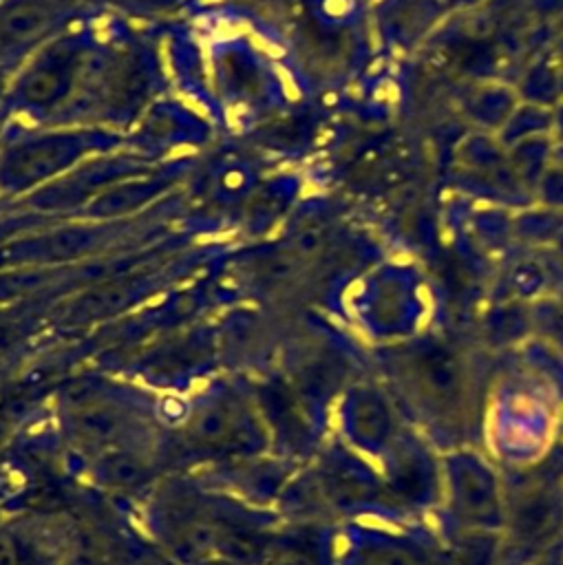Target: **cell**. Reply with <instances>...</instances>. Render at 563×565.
Returning a JSON list of instances; mask_svg holds the SVG:
<instances>
[{
    "label": "cell",
    "mask_w": 563,
    "mask_h": 565,
    "mask_svg": "<svg viewBox=\"0 0 563 565\" xmlns=\"http://www.w3.org/2000/svg\"><path fill=\"white\" fill-rule=\"evenodd\" d=\"M442 503L444 525L501 532L503 481L495 470V461L475 448L444 452Z\"/></svg>",
    "instance_id": "6da1fadb"
},
{
    "label": "cell",
    "mask_w": 563,
    "mask_h": 565,
    "mask_svg": "<svg viewBox=\"0 0 563 565\" xmlns=\"http://www.w3.org/2000/svg\"><path fill=\"white\" fill-rule=\"evenodd\" d=\"M435 450L406 424L380 457L386 494L400 514H424L442 503V457Z\"/></svg>",
    "instance_id": "7a4b0ae2"
},
{
    "label": "cell",
    "mask_w": 563,
    "mask_h": 565,
    "mask_svg": "<svg viewBox=\"0 0 563 565\" xmlns=\"http://www.w3.org/2000/svg\"><path fill=\"white\" fill-rule=\"evenodd\" d=\"M338 558L340 565H442V541L426 527L349 525Z\"/></svg>",
    "instance_id": "3957f363"
},
{
    "label": "cell",
    "mask_w": 563,
    "mask_h": 565,
    "mask_svg": "<svg viewBox=\"0 0 563 565\" xmlns=\"http://www.w3.org/2000/svg\"><path fill=\"white\" fill-rule=\"evenodd\" d=\"M402 415H395L386 399L378 395H355L340 415V428L349 446L382 457L404 428Z\"/></svg>",
    "instance_id": "277c9868"
},
{
    "label": "cell",
    "mask_w": 563,
    "mask_h": 565,
    "mask_svg": "<svg viewBox=\"0 0 563 565\" xmlns=\"http://www.w3.org/2000/svg\"><path fill=\"white\" fill-rule=\"evenodd\" d=\"M0 565H49V554L29 532L0 527Z\"/></svg>",
    "instance_id": "5b68a950"
}]
</instances>
